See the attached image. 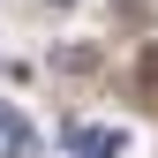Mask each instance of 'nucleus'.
I'll return each mask as SVG.
<instances>
[{
    "mask_svg": "<svg viewBox=\"0 0 158 158\" xmlns=\"http://www.w3.org/2000/svg\"><path fill=\"white\" fill-rule=\"evenodd\" d=\"M68 143H75V151H90V158H113V151H121V128H75Z\"/></svg>",
    "mask_w": 158,
    "mask_h": 158,
    "instance_id": "obj_1",
    "label": "nucleus"
}]
</instances>
